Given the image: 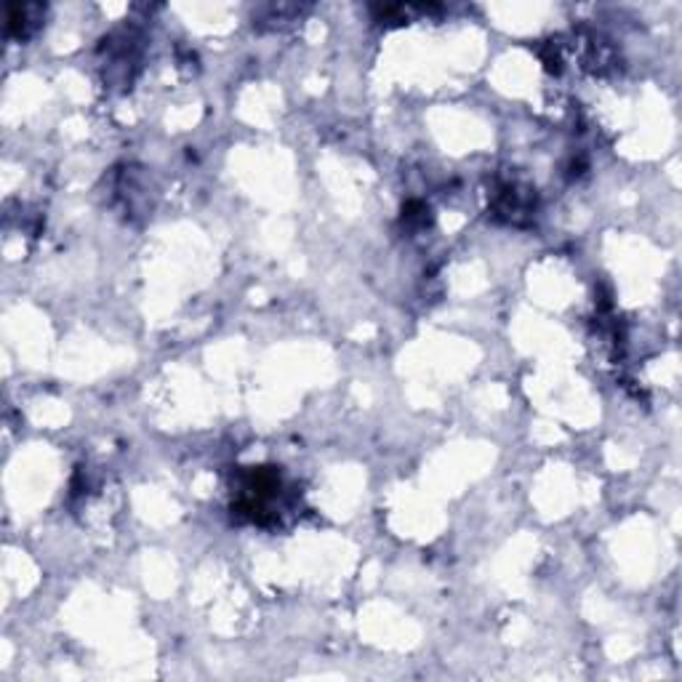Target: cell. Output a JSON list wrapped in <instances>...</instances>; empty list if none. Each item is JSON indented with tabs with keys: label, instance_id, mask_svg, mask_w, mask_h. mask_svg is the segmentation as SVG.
<instances>
[{
	"label": "cell",
	"instance_id": "6da1fadb",
	"mask_svg": "<svg viewBox=\"0 0 682 682\" xmlns=\"http://www.w3.org/2000/svg\"><path fill=\"white\" fill-rule=\"evenodd\" d=\"M283 480L275 467H248L238 477V496L232 501V514L243 523L272 525L277 523L275 507L281 504Z\"/></svg>",
	"mask_w": 682,
	"mask_h": 682
},
{
	"label": "cell",
	"instance_id": "7a4b0ae2",
	"mask_svg": "<svg viewBox=\"0 0 682 682\" xmlns=\"http://www.w3.org/2000/svg\"><path fill=\"white\" fill-rule=\"evenodd\" d=\"M533 211H536V190L523 182L499 184L493 195V216L510 225H525Z\"/></svg>",
	"mask_w": 682,
	"mask_h": 682
},
{
	"label": "cell",
	"instance_id": "3957f363",
	"mask_svg": "<svg viewBox=\"0 0 682 682\" xmlns=\"http://www.w3.org/2000/svg\"><path fill=\"white\" fill-rule=\"evenodd\" d=\"M43 14H46V9L43 5H9V24H5V33H9V38H30V35L35 33V30L41 27L43 22Z\"/></svg>",
	"mask_w": 682,
	"mask_h": 682
}]
</instances>
